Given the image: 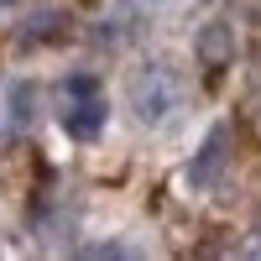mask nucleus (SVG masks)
Masks as SVG:
<instances>
[{
    "label": "nucleus",
    "instance_id": "f257e3e1",
    "mask_svg": "<svg viewBox=\"0 0 261 261\" xmlns=\"http://www.w3.org/2000/svg\"><path fill=\"white\" fill-rule=\"evenodd\" d=\"M63 125H68V136H94V130L105 125V105L94 94V79L89 73L68 79V110H63Z\"/></svg>",
    "mask_w": 261,
    "mask_h": 261
},
{
    "label": "nucleus",
    "instance_id": "f03ea898",
    "mask_svg": "<svg viewBox=\"0 0 261 261\" xmlns=\"http://www.w3.org/2000/svg\"><path fill=\"white\" fill-rule=\"evenodd\" d=\"M178 99H183V89H178V79H172L167 68H151V73L136 79V110H141V120H167L172 110H178Z\"/></svg>",
    "mask_w": 261,
    "mask_h": 261
},
{
    "label": "nucleus",
    "instance_id": "7ed1b4c3",
    "mask_svg": "<svg viewBox=\"0 0 261 261\" xmlns=\"http://www.w3.org/2000/svg\"><path fill=\"white\" fill-rule=\"evenodd\" d=\"M225 130H214V136H209V146H204V157H199V167H188V178L193 183H204V178H214V167H220L225 162Z\"/></svg>",
    "mask_w": 261,
    "mask_h": 261
},
{
    "label": "nucleus",
    "instance_id": "20e7f679",
    "mask_svg": "<svg viewBox=\"0 0 261 261\" xmlns=\"http://www.w3.org/2000/svg\"><path fill=\"white\" fill-rule=\"evenodd\" d=\"M199 53H204V63H225V27H209L204 32V42H199Z\"/></svg>",
    "mask_w": 261,
    "mask_h": 261
}]
</instances>
